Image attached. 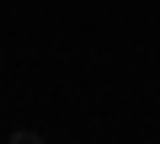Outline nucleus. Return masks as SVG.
Masks as SVG:
<instances>
[{"label":"nucleus","instance_id":"1","mask_svg":"<svg viewBox=\"0 0 160 144\" xmlns=\"http://www.w3.org/2000/svg\"><path fill=\"white\" fill-rule=\"evenodd\" d=\"M11 144H43V139H38V133H16Z\"/></svg>","mask_w":160,"mask_h":144}]
</instances>
